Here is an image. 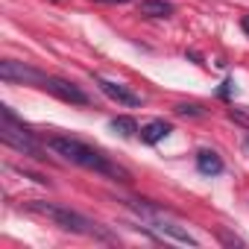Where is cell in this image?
Masks as SVG:
<instances>
[{
    "mask_svg": "<svg viewBox=\"0 0 249 249\" xmlns=\"http://www.w3.org/2000/svg\"><path fill=\"white\" fill-rule=\"evenodd\" d=\"M94 82H97V88H100L108 100H114V103H120V106H132V108H138V106L144 103V97L135 94L129 85H120V82L106 79V76H100V73H94Z\"/></svg>",
    "mask_w": 249,
    "mask_h": 249,
    "instance_id": "8992f818",
    "label": "cell"
},
{
    "mask_svg": "<svg viewBox=\"0 0 249 249\" xmlns=\"http://www.w3.org/2000/svg\"><path fill=\"white\" fill-rule=\"evenodd\" d=\"M173 111H176V114H182V117H202V114H205L196 103H176V106H173Z\"/></svg>",
    "mask_w": 249,
    "mask_h": 249,
    "instance_id": "7c38bea8",
    "label": "cell"
},
{
    "mask_svg": "<svg viewBox=\"0 0 249 249\" xmlns=\"http://www.w3.org/2000/svg\"><path fill=\"white\" fill-rule=\"evenodd\" d=\"M240 27H243V33L249 36V15H243V18H240Z\"/></svg>",
    "mask_w": 249,
    "mask_h": 249,
    "instance_id": "9a60e30c",
    "label": "cell"
},
{
    "mask_svg": "<svg viewBox=\"0 0 249 249\" xmlns=\"http://www.w3.org/2000/svg\"><path fill=\"white\" fill-rule=\"evenodd\" d=\"M0 108H3V123H0V141H3L6 147H12V150H18L21 156H30V159H36V161H47L44 147L36 141V135L24 126V123H18V120H15L12 108H9V106H0Z\"/></svg>",
    "mask_w": 249,
    "mask_h": 249,
    "instance_id": "3957f363",
    "label": "cell"
},
{
    "mask_svg": "<svg viewBox=\"0 0 249 249\" xmlns=\"http://www.w3.org/2000/svg\"><path fill=\"white\" fill-rule=\"evenodd\" d=\"M0 79L9 82V85H33V88H44L47 85V73H41L33 65L15 62V59H3L0 62Z\"/></svg>",
    "mask_w": 249,
    "mask_h": 249,
    "instance_id": "277c9868",
    "label": "cell"
},
{
    "mask_svg": "<svg viewBox=\"0 0 249 249\" xmlns=\"http://www.w3.org/2000/svg\"><path fill=\"white\" fill-rule=\"evenodd\" d=\"M196 170L202 173V176H220L223 170H226V164H223V159H220V153L217 150H199L196 153Z\"/></svg>",
    "mask_w": 249,
    "mask_h": 249,
    "instance_id": "ba28073f",
    "label": "cell"
},
{
    "mask_svg": "<svg viewBox=\"0 0 249 249\" xmlns=\"http://www.w3.org/2000/svg\"><path fill=\"white\" fill-rule=\"evenodd\" d=\"M173 132V126L167 120H161V117H156V120H150L147 126H141V141L144 144H159L161 138H167Z\"/></svg>",
    "mask_w": 249,
    "mask_h": 249,
    "instance_id": "30bf717a",
    "label": "cell"
},
{
    "mask_svg": "<svg viewBox=\"0 0 249 249\" xmlns=\"http://www.w3.org/2000/svg\"><path fill=\"white\" fill-rule=\"evenodd\" d=\"M229 91H231V82H223V88H220V97H229Z\"/></svg>",
    "mask_w": 249,
    "mask_h": 249,
    "instance_id": "5bb4252c",
    "label": "cell"
},
{
    "mask_svg": "<svg viewBox=\"0 0 249 249\" xmlns=\"http://www.w3.org/2000/svg\"><path fill=\"white\" fill-rule=\"evenodd\" d=\"M111 132H117L120 138H135V135H141L138 132V123H135V117H126V114H120V117H111Z\"/></svg>",
    "mask_w": 249,
    "mask_h": 249,
    "instance_id": "8fae6325",
    "label": "cell"
},
{
    "mask_svg": "<svg viewBox=\"0 0 249 249\" xmlns=\"http://www.w3.org/2000/svg\"><path fill=\"white\" fill-rule=\"evenodd\" d=\"M100 3H132V0H100Z\"/></svg>",
    "mask_w": 249,
    "mask_h": 249,
    "instance_id": "2e32d148",
    "label": "cell"
},
{
    "mask_svg": "<svg viewBox=\"0 0 249 249\" xmlns=\"http://www.w3.org/2000/svg\"><path fill=\"white\" fill-rule=\"evenodd\" d=\"M132 205H135V202H132ZM135 208H138V214H141V217H144L156 231H159V234H164V237H170V240H179V243H188V246H199V243H196V237H191L182 226L167 223V220H164V217H159L153 208H144V205H135Z\"/></svg>",
    "mask_w": 249,
    "mask_h": 249,
    "instance_id": "5b68a950",
    "label": "cell"
},
{
    "mask_svg": "<svg viewBox=\"0 0 249 249\" xmlns=\"http://www.w3.org/2000/svg\"><path fill=\"white\" fill-rule=\"evenodd\" d=\"M47 147H50L56 156H62L65 161L76 164V167L94 170V173L108 176V179H114V182H132L129 170H123V167H120V164H114L103 150L88 147V144H85V141H79V138H71V135H50V138H47Z\"/></svg>",
    "mask_w": 249,
    "mask_h": 249,
    "instance_id": "6da1fadb",
    "label": "cell"
},
{
    "mask_svg": "<svg viewBox=\"0 0 249 249\" xmlns=\"http://www.w3.org/2000/svg\"><path fill=\"white\" fill-rule=\"evenodd\" d=\"M44 91H50L53 97H59V100H65V103H71V106H91V97H88L76 82L62 79V76H50L47 85H44Z\"/></svg>",
    "mask_w": 249,
    "mask_h": 249,
    "instance_id": "52a82bcc",
    "label": "cell"
},
{
    "mask_svg": "<svg viewBox=\"0 0 249 249\" xmlns=\"http://www.w3.org/2000/svg\"><path fill=\"white\" fill-rule=\"evenodd\" d=\"M176 6L170 0H138V15L144 18H170Z\"/></svg>",
    "mask_w": 249,
    "mask_h": 249,
    "instance_id": "9c48e42d",
    "label": "cell"
},
{
    "mask_svg": "<svg viewBox=\"0 0 249 249\" xmlns=\"http://www.w3.org/2000/svg\"><path fill=\"white\" fill-rule=\"evenodd\" d=\"M24 208H27V211H33V214H38V217H47L50 223H56L59 229H65V231H71V234L103 237V240H108V237H111V234H108L106 229H100L91 217H85V214H79V211H73V208H68V205L47 202V199H27V202H24Z\"/></svg>",
    "mask_w": 249,
    "mask_h": 249,
    "instance_id": "7a4b0ae2",
    "label": "cell"
},
{
    "mask_svg": "<svg viewBox=\"0 0 249 249\" xmlns=\"http://www.w3.org/2000/svg\"><path fill=\"white\" fill-rule=\"evenodd\" d=\"M246 147H249V135H246Z\"/></svg>",
    "mask_w": 249,
    "mask_h": 249,
    "instance_id": "e0dca14e",
    "label": "cell"
},
{
    "mask_svg": "<svg viewBox=\"0 0 249 249\" xmlns=\"http://www.w3.org/2000/svg\"><path fill=\"white\" fill-rule=\"evenodd\" d=\"M229 117L237 120V123H243V126H249V114H243V111H237V108H229Z\"/></svg>",
    "mask_w": 249,
    "mask_h": 249,
    "instance_id": "4fadbf2b",
    "label": "cell"
}]
</instances>
